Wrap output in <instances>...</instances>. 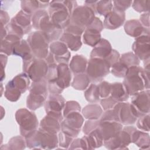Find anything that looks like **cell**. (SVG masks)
Wrapping results in <instances>:
<instances>
[{"label": "cell", "instance_id": "cell-1", "mask_svg": "<svg viewBox=\"0 0 150 150\" xmlns=\"http://www.w3.org/2000/svg\"><path fill=\"white\" fill-rule=\"evenodd\" d=\"M76 1H55L49 4V16L51 22L57 28L64 29L70 22L73 9L76 7Z\"/></svg>", "mask_w": 150, "mask_h": 150}, {"label": "cell", "instance_id": "cell-2", "mask_svg": "<svg viewBox=\"0 0 150 150\" xmlns=\"http://www.w3.org/2000/svg\"><path fill=\"white\" fill-rule=\"evenodd\" d=\"M149 71L136 66L128 69L122 84L129 96L149 89Z\"/></svg>", "mask_w": 150, "mask_h": 150}, {"label": "cell", "instance_id": "cell-3", "mask_svg": "<svg viewBox=\"0 0 150 150\" xmlns=\"http://www.w3.org/2000/svg\"><path fill=\"white\" fill-rule=\"evenodd\" d=\"M32 23L33 27L43 32L50 42L56 41L63 34V30L51 22L49 13L45 9L38 11L32 16Z\"/></svg>", "mask_w": 150, "mask_h": 150}, {"label": "cell", "instance_id": "cell-4", "mask_svg": "<svg viewBox=\"0 0 150 150\" xmlns=\"http://www.w3.org/2000/svg\"><path fill=\"white\" fill-rule=\"evenodd\" d=\"M25 138L26 146L29 149H51L57 148L59 144L57 134L48 132L40 128Z\"/></svg>", "mask_w": 150, "mask_h": 150}, {"label": "cell", "instance_id": "cell-5", "mask_svg": "<svg viewBox=\"0 0 150 150\" xmlns=\"http://www.w3.org/2000/svg\"><path fill=\"white\" fill-rule=\"evenodd\" d=\"M30 78L23 72L18 74L11 81H8L5 86L4 93L6 98L12 102L18 101L22 93L29 89L30 86Z\"/></svg>", "mask_w": 150, "mask_h": 150}, {"label": "cell", "instance_id": "cell-6", "mask_svg": "<svg viewBox=\"0 0 150 150\" xmlns=\"http://www.w3.org/2000/svg\"><path fill=\"white\" fill-rule=\"evenodd\" d=\"M47 93V83L45 79L33 82L29 88V94L27 97V107L32 111L39 108L46 102Z\"/></svg>", "mask_w": 150, "mask_h": 150}, {"label": "cell", "instance_id": "cell-7", "mask_svg": "<svg viewBox=\"0 0 150 150\" xmlns=\"http://www.w3.org/2000/svg\"><path fill=\"white\" fill-rule=\"evenodd\" d=\"M32 15L21 10L5 27L8 34L15 35L22 39L25 34L28 33L32 29Z\"/></svg>", "mask_w": 150, "mask_h": 150}, {"label": "cell", "instance_id": "cell-8", "mask_svg": "<svg viewBox=\"0 0 150 150\" xmlns=\"http://www.w3.org/2000/svg\"><path fill=\"white\" fill-rule=\"evenodd\" d=\"M15 119L19 125L21 135L24 138L38 129V120L33 112L26 108H21L16 112Z\"/></svg>", "mask_w": 150, "mask_h": 150}, {"label": "cell", "instance_id": "cell-9", "mask_svg": "<svg viewBox=\"0 0 150 150\" xmlns=\"http://www.w3.org/2000/svg\"><path fill=\"white\" fill-rule=\"evenodd\" d=\"M110 70L111 66L105 59L90 58L85 73L90 81L97 83L101 81L110 73Z\"/></svg>", "mask_w": 150, "mask_h": 150}, {"label": "cell", "instance_id": "cell-10", "mask_svg": "<svg viewBox=\"0 0 150 150\" xmlns=\"http://www.w3.org/2000/svg\"><path fill=\"white\" fill-rule=\"evenodd\" d=\"M23 70L33 82H37L45 79L48 70V64L45 59L33 57L23 60Z\"/></svg>", "mask_w": 150, "mask_h": 150}, {"label": "cell", "instance_id": "cell-11", "mask_svg": "<svg viewBox=\"0 0 150 150\" xmlns=\"http://www.w3.org/2000/svg\"><path fill=\"white\" fill-rule=\"evenodd\" d=\"M27 42L34 57L42 59H46L49 53L50 42L43 32L38 30L31 33L27 39Z\"/></svg>", "mask_w": 150, "mask_h": 150}, {"label": "cell", "instance_id": "cell-12", "mask_svg": "<svg viewBox=\"0 0 150 150\" xmlns=\"http://www.w3.org/2000/svg\"><path fill=\"white\" fill-rule=\"evenodd\" d=\"M57 69V78L54 81L47 83L48 91L50 94H61L65 88L71 84V73L68 64H58Z\"/></svg>", "mask_w": 150, "mask_h": 150}, {"label": "cell", "instance_id": "cell-13", "mask_svg": "<svg viewBox=\"0 0 150 150\" xmlns=\"http://www.w3.org/2000/svg\"><path fill=\"white\" fill-rule=\"evenodd\" d=\"M137 128L133 126H127L122 128L119 134L103 141V145L108 149H125L132 143L131 136Z\"/></svg>", "mask_w": 150, "mask_h": 150}, {"label": "cell", "instance_id": "cell-14", "mask_svg": "<svg viewBox=\"0 0 150 150\" xmlns=\"http://www.w3.org/2000/svg\"><path fill=\"white\" fill-rule=\"evenodd\" d=\"M94 11L89 6L84 5L77 6L73 11L70 24L85 29L89 26L95 18Z\"/></svg>", "mask_w": 150, "mask_h": 150}, {"label": "cell", "instance_id": "cell-15", "mask_svg": "<svg viewBox=\"0 0 150 150\" xmlns=\"http://www.w3.org/2000/svg\"><path fill=\"white\" fill-rule=\"evenodd\" d=\"M61 123V130L73 138H76L80 132L84 118L80 112L70 113L64 117Z\"/></svg>", "mask_w": 150, "mask_h": 150}, {"label": "cell", "instance_id": "cell-16", "mask_svg": "<svg viewBox=\"0 0 150 150\" xmlns=\"http://www.w3.org/2000/svg\"><path fill=\"white\" fill-rule=\"evenodd\" d=\"M136 117L138 118L149 113V89L132 96L130 103Z\"/></svg>", "mask_w": 150, "mask_h": 150}, {"label": "cell", "instance_id": "cell-17", "mask_svg": "<svg viewBox=\"0 0 150 150\" xmlns=\"http://www.w3.org/2000/svg\"><path fill=\"white\" fill-rule=\"evenodd\" d=\"M104 28L103 23L97 17H95L92 23L84 30L83 33V42L90 46L94 47L101 40L100 32Z\"/></svg>", "mask_w": 150, "mask_h": 150}, {"label": "cell", "instance_id": "cell-18", "mask_svg": "<svg viewBox=\"0 0 150 150\" xmlns=\"http://www.w3.org/2000/svg\"><path fill=\"white\" fill-rule=\"evenodd\" d=\"M113 110L115 111L118 122L122 125L134 124L138 119L129 103H118Z\"/></svg>", "mask_w": 150, "mask_h": 150}, {"label": "cell", "instance_id": "cell-19", "mask_svg": "<svg viewBox=\"0 0 150 150\" xmlns=\"http://www.w3.org/2000/svg\"><path fill=\"white\" fill-rule=\"evenodd\" d=\"M65 104V100L60 94H50L45 103L46 114L63 120L62 110L64 109Z\"/></svg>", "mask_w": 150, "mask_h": 150}, {"label": "cell", "instance_id": "cell-20", "mask_svg": "<svg viewBox=\"0 0 150 150\" xmlns=\"http://www.w3.org/2000/svg\"><path fill=\"white\" fill-rule=\"evenodd\" d=\"M132 50L139 60L144 61L149 59V35H143L136 38L132 44Z\"/></svg>", "mask_w": 150, "mask_h": 150}, {"label": "cell", "instance_id": "cell-21", "mask_svg": "<svg viewBox=\"0 0 150 150\" xmlns=\"http://www.w3.org/2000/svg\"><path fill=\"white\" fill-rule=\"evenodd\" d=\"M50 53L53 55L57 64H68L70 58V52L67 47L61 41L52 42L49 46Z\"/></svg>", "mask_w": 150, "mask_h": 150}, {"label": "cell", "instance_id": "cell-22", "mask_svg": "<svg viewBox=\"0 0 150 150\" xmlns=\"http://www.w3.org/2000/svg\"><path fill=\"white\" fill-rule=\"evenodd\" d=\"M122 128V124L117 121H100L97 129L103 141H105L117 135Z\"/></svg>", "mask_w": 150, "mask_h": 150}, {"label": "cell", "instance_id": "cell-23", "mask_svg": "<svg viewBox=\"0 0 150 150\" xmlns=\"http://www.w3.org/2000/svg\"><path fill=\"white\" fill-rule=\"evenodd\" d=\"M105 17L103 26L107 29H115L121 26L125 19V12L112 9Z\"/></svg>", "mask_w": 150, "mask_h": 150}, {"label": "cell", "instance_id": "cell-24", "mask_svg": "<svg viewBox=\"0 0 150 150\" xmlns=\"http://www.w3.org/2000/svg\"><path fill=\"white\" fill-rule=\"evenodd\" d=\"M63 120L52 115L47 114L40 122V128L52 134H57L61 130Z\"/></svg>", "mask_w": 150, "mask_h": 150}, {"label": "cell", "instance_id": "cell-25", "mask_svg": "<svg viewBox=\"0 0 150 150\" xmlns=\"http://www.w3.org/2000/svg\"><path fill=\"white\" fill-rule=\"evenodd\" d=\"M82 149H93L103 145V139L98 133L97 129L93 131L80 138Z\"/></svg>", "mask_w": 150, "mask_h": 150}, {"label": "cell", "instance_id": "cell-26", "mask_svg": "<svg viewBox=\"0 0 150 150\" xmlns=\"http://www.w3.org/2000/svg\"><path fill=\"white\" fill-rule=\"evenodd\" d=\"M126 33L132 37L138 38L143 35H149V28H145L138 20H129L124 24Z\"/></svg>", "mask_w": 150, "mask_h": 150}, {"label": "cell", "instance_id": "cell-27", "mask_svg": "<svg viewBox=\"0 0 150 150\" xmlns=\"http://www.w3.org/2000/svg\"><path fill=\"white\" fill-rule=\"evenodd\" d=\"M112 49L109 41L101 39L100 41L94 47L90 54V58L105 59L110 54Z\"/></svg>", "mask_w": 150, "mask_h": 150}, {"label": "cell", "instance_id": "cell-28", "mask_svg": "<svg viewBox=\"0 0 150 150\" xmlns=\"http://www.w3.org/2000/svg\"><path fill=\"white\" fill-rule=\"evenodd\" d=\"M88 61L83 55H74L70 63L69 68L71 72L75 76L79 74L85 73Z\"/></svg>", "mask_w": 150, "mask_h": 150}, {"label": "cell", "instance_id": "cell-29", "mask_svg": "<svg viewBox=\"0 0 150 150\" xmlns=\"http://www.w3.org/2000/svg\"><path fill=\"white\" fill-rule=\"evenodd\" d=\"M49 3V1H21V10L32 16L36 12L46 8Z\"/></svg>", "mask_w": 150, "mask_h": 150}, {"label": "cell", "instance_id": "cell-30", "mask_svg": "<svg viewBox=\"0 0 150 150\" xmlns=\"http://www.w3.org/2000/svg\"><path fill=\"white\" fill-rule=\"evenodd\" d=\"M110 96L118 103L125 102L128 99L129 96L126 88L121 83L111 84Z\"/></svg>", "mask_w": 150, "mask_h": 150}, {"label": "cell", "instance_id": "cell-31", "mask_svg": "<svg viewBox=\"0 0 150 150\" xmlns=\"http://www.w3.org/2000/svg\"><path fill=\"white\" fill-rule=\"evenodd\" d=\"M60 41L65 44L67 48L72 51L78 50L82 45L81 36H77L66 32L63 33L60 38Z\"/></svg>", "mask_w": 150, "mask_h": 150}, {"label": "cell", "instance_id": "cell-32", "mask_svg": "<svg viewBox=\"0 0 150 150\" xmlns=\"http://www.w3.org/2000/svg\"><path fill=\"white\" fill-rule=\"evenodd\" d=\"M21 40V38L15 35L8 34L5 38L1 40V53L12 55L14 47Z\"/></svg>", "mask_w": 150, "mask_h": 150}, {"label": "cell", "instance_id": "cell-33", "mask_svg": "<svg viewBox=\"0 0 150 150\" xmlns=\"http://www.w3.org/2000/svg\"><path fill=\"white\" fill-rule=\"evenodd\" d=\"M131 141L141 149L149 148V135L145 131L136 129L132 134Z\"/></svg>", "mask_w": 150, "mask_h": 150}, {"label": "cell", "instance_id": "cell-34", "mask_svg": "<svg viewBox=\"0 0 150 150\" xmlns=\"http://www.w3.org/2000/svg\"><path fill=\"white\" fill-rule=\"evenodd\" d=\"M12 55L20 56L23 61L31 59L33 57L28 42L26 40L21 39L13 49Z\"/></svg>", "mask_w": 150, "mask_h": 150}, {"label": "cell", "instance_id": "cell-35", "mask_svg": "<svg viewBox=\"0 0 150 150\" xmlns=\"http://www.w3.org/2000/svg\"><path fill=\"white\" fill-rule=\"evenodd\" d=\"M103 113L101 107L96 103L88 104L82 110L83 117L88 120H99Z\"/></svg>", "mask_w": 150, "mask_h": 150}, {"label": "cell", "instance_id": "cell-36", "mask_svg": "<svg viewBox=\"0 0 150 150\" xmlns=\"http://www.w3.org/2000/svg\"><path fill=\"white\" fill-rule=\"evenodd\" d=\"M90 81L86 73L79 74L74 76L71 83L73 88L77 90H84L89 86Z\"/></svg>", "mask_w": 150, "mask_h": 150}, {"label": "cell", "instance_id": "cell-37", "mask_svg": "<svg viewBox=\"0 0 150 150\" xmlns=\"http://www.w3.org/2000/svg\"><path fill=\"white\" fill-rule=\"evenodd\" d=\"M113 2L111 1H98L94 6V11L100 15L105 16L113 9Z\"/></svg>", "mask_w": 150, "mask_h": 150}, {"label": "cell", "instance_id": "cell-38", "mask_svg": "<svg viewBox=\"0 0 150 150\" xmlns=\"http://www.w3.org/2000/svg\"><path fill=\"white\" fill-rule=\"evenodd\" d=\"M84 97L90 103H97L100 100L98 94V86L96 84H91L84 92Z\"/></svg>", "mask_w": 150, "mask_h": 150}, {"label": "cell", "instance_id": "cell-39", "mask_svg": "<svg viewBox=\"0 0 150 150\" xmlns=\"http://www.w3.org/2000/svg\"><path fill=\"white\" fill-rule=\"evenodd\" d=\"M119 61L127 66L128 69L132 66H139V59L132 52H128L120 57Z\"/></svg>", "mask_w": 150, "mask_h": 150}, {"label": "cell", "instance_id": "cell-40", "mask_svg": "<svg viewBox=\"0 0 150 150\" xmlns=\"http://www.w3.org/2000/svg\"><path fill=\"white\" fill-rule=\"evenodd\" d=\"M22 136H16L12 138L8 143L5 145V147L3 149H23L26 148V141L25 138Z\"/></svg>", "mask_w": 150, "mask_h": 150}, {"label": "cell", "instance_id": "cell-41", "mask_svg": "<svg viewBox=\"0 0 150 150\" xmlns=\"http://www.w3.org/2000/svg\"><path fill=\"white\" fill-rule=\"evenodd\" d=\"M128 70V68L122 64L119 60L111 67V73L117 77H125Z\"/></svg>", "mask_w": 150, "mask_h": 150}, {"label": "cell", "instance_id": "cell-42", "mask_svg": "<svg viewBox=\"0 0 150 150\" xmlns=\"http://www.w3.org/2000/svg\"><path fill=\"white\" fill-rule=\"evenodd\" d=\"M81 107L80 104L75 101H69L65 104L63 115L65 117L68 114L74 112H80Z\"/></svg>", "mask_w": 150, "mask_h": 150}, {"label": "cell", "instance_id": "cell-43", "mask_svg": "<svg viewBox=\"0 0 150 150\" xmlns=\"http://www.w3.org/2000/svg\"><path fill=\"white\" fill-rule=\"evenodd\" d=\"M73 139V138L61 131L59 132L58 136L59 145L61 148L69 149Z\"/></svg>", "mask_w": 150, "mask_h": 150}, {"label": "cell", "instance_id": "cell-44", "mask_svg": "<svg viewBox=\"0 0 150 150\" xmlns=\"http://www.w3.org/2000/svg\"><path fill=\"white\" fill-rule=\"evenodd\" d=\"M111 84L106 81H103L98 84V94L100 98H104L108 97L111 93Z\"/></svg>", "mask_w": 150, "mask_h": 150}, {"label": "cell", "instance_id": "cell-45", "mask_svg": "<svg viewBox=\"0 0 150 150\" xmlns=\"http://www.w3.org/2000/svg\"><path fill=\"white\" fill-rule=\"evenodd\" d=\"M100 124V119L99 120H88L84 123V125L83 128V133L85 135H87L93 131L97 129Z\"/></svg>", "mask_w": 150, "mask_h": 150}, {"label": "cell", "instance_id": "cell-46", "mask_svg": "<svg viewBox=\"0 0 150 150\" xmlns=\"http://www.w3.org/2000/svg\"><path fill=\"white\" fill-rule=\"evenodd\" d=\"M137 128L141 131L145 132L149 131V114L143 115L139 118L137 122Z\"/></svg>", "mask_w": 150, "mask_h": 150}, {"label": "cell", "instance_id": "cell-47", "mask_svg": "<svg viewBox=\"0 0 150 150\" xmlns=\"http://www.w3.org/2000/svg\"><path fill=\"white\" fill-rule=\"evenodd\" d=\"M132 8L138 12H146L149 11V1H135L132 2Z\"/></svg>", "mask_w": 150, "mask_h": 150}, {"label": "cell", "instance_id": "cell-48", "mask_svg": "<svg viewBox=\"0 0 150 150\" xmlns=\"http://www.w3.org/2000/svg\"><path fill=\"white\" fill-rule=\"evenodd\" d=\"M118 103V102H117L114 99H113L110 96H109L106 98H102L100 100L101 105L103 110L104 111L113 109Z\"/></svg>", "mask_w": 150, "mask_h": 150}, {"label": "cell", "instance_id": "cell-49", "mask_svg": "<svg viewBox=\"0 0 150 150\" xmlns=\"http://www.w3.org/2000/svg\"><path fill=\"white\" fill-rule=\"evenodd\" d=\"M132 1H113V9L124 12L126 9H127L132 4Z\"/></svg>", "mask_w": 150, "mask_h": 150}, {"label": "cell", "instance_id": "cell-50", "mask_svg": "<svg viewBox=\"0 0 150 150\" xmlns=\"http://www.w3.org/2000/svg\"><path fill=\"white\" fill-rule=\"evenodd\" d=\"M149 13L148 12L147 13H144L140 16L139 22L141 24L145 27L147 28H149Z\"/></svg>", "mask_w": 150, "mask_h": 150}]
</instances>
